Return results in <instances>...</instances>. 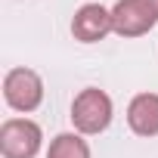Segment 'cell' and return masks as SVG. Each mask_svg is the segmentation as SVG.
<instances>
[{"instance_id":"obj_1","label":"cell","mask_w":158,"mask_h":158,"mask_svg":"<svg viewBox=\"0 0 158 158\" xmlns=\"http://www.w3.org/2000/svg\"><path fill=\"white\" fill-rule=\"evenodd\" d=\"M112 115H115L112 96L106 90H99V87H84L71 102V124L84 136H96V133L109 130Z\"/></svg>"},{"instance_id":"obj_2","label":"cell","mask_w":158,"mask_h":158,"mask_svg":"<svg viewBox=\"0 0 158 158\" xmlns=\"http://www.w3.org/2000/svg\"><path fill=\"white\" fill-rule=\"evenodd\" d=\"M44 130L31 118H6L0 124V155L3 158H34L40 152Z\"/></svg>"},{"instance_id":"obj_3","label":"cell","mask_w":158,"mask_h":158,"mask_svg":"<svg viewBox=\"0 0 158 158\" xmlns=\"http://www.w3.org/2000/svg\"><path fill=\"white\" fill-rule=\"evenodd\" d=\"M3 99L10 109L28 115L34 109H40L44 102V81L40 74L31 68H10L3 77Z\"/></svg>"},{"instance_id":"obj_4","label":"cell","mask_w":158,"mask_h":158,"mask_svg":"<svg viewBox=\"0 0 158 158\" xmlns=\"http://www.w3.org/2000/svg\"><path fill=\"white\" fill-rule=\"evenodd\" d=\"M112 31V10H106L102 3H84L71 16V34L81 44H99Z\"/></svg>"},{"instance_id":"obj_5","label":"cell","mask_w":158,"mask_h":158,"mask_svg":"<svg viewBox=\"0 0 158 158\" xmlns=\"http://www.w3.org/2000/svg\"><path fill=\"white\" fill-rule=\"evenodd\" d=\"M155 16L139 3V0H118L112 6V28L121 37H143L155 28Z\"/></svg>"},{"instance_id":"obj_6","label":"cell","mask_w":158,"mask_h":158,"mask_svg":"<svg viewBox=\"0 0 158 158\" xmlns=\"http://www.w3.org/2000/svg\"><path fill=\"white\" fill-rule=\"evenodd\" d=\"M127 124L136 136H158V93H136L127 106Z\"/></svg>"},{"instance_id":"obj_7","label":"cell","mask_w":158,"mask_h":158,"mask_svg":"<svg viewBox=\"0 0 158 158\" xmlns=\"http://www.w3.org/2000/svg\"><path fill=\"white\" fill-rule=\"evenodd\" d=\"M47 158H90V146L84 139V133H59L50 139Z\"/></svg>"},{"instance_id":"obj_8","label":"cell","mask_w":158,"mask_h":158,"mask_svg":"<svg viewBox=\"0 0 158 158\" xmlns=\"http://www.w3.org/2000/svg\"><path fill=\"white\" fill-rule=\"evenodd\" d=\"M139 3H143V6H146V10L155 16V19H158V0H139Z\"/></svg>"}]
</instances>
